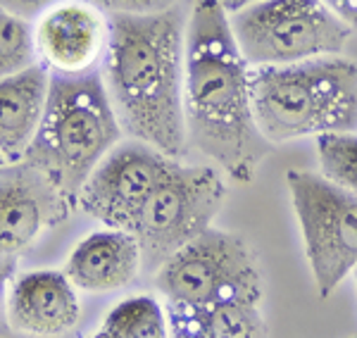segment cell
<instances>
[{
    "label": "cell",
    "mask_w": 357,
    "mask_h": 338,
    "mask_svg": "<svg viewBox=\"0 0 357 338\" xmlns=\"http://www.w3.org/2000/svg\"><path fill=\"white\" fill-rule=\"evenodd\" d=\"M8 164H10V162H8V160H5L3 155H0V171H3L5 167H8Z\"/></svg>",
    "instance_id": "d4e9b609"
},
{
    "label": "cell",
    "mask_w": 357,
    "mask_h": 338,
    "mask_svg": "<svg viewBox=\"0 0 357 338\" xmlns=\"http://www.w3.org/2000/svg\"><path fill=\"white\" fill-rule=\"evenodd\" d=\"M343 24L357 31V0H321Z\"/></svg>",
    "instance_id": "44dd1931"
},
{
    "label": "cell",
    "mask_w": 357,
    "mask_h": 338,
    "mask_svg": "<svg viewBox=\"0 0 357 338\" xmlns=\"http://www.w3.org/2000/svg\"><path fill=\"white\" fill-rule=\"evenodd\" d=\"M15 272H8V269H0V336L10 334V319H8V284L13 279Z\"/></svg>",
    "instance_id": "7402d4cb"
},
{
    "label": "cell",
    "mask_w": 357,
    "mask_h": 338,
    "mask_svg": "<svg viewBox=\"0 0 357 338\" xmlns=\"http://www.w3.org/2000/svg\"><path fill=\"white\" fill-rule=\"evenodd\" d=\"M50 72L41 62L0 79V155L10 164L24 160L48 100Z\"/></svg>",
    "instance_id": "5bb4252c"
},
{
    "label": "cell",
    "mask_w": 357,
    "mask_h": 338,
    "mask_svg": "<svg viewBox=\"0 0 357 338\" xmlns=\"http://www.w3.org/2000/svg\"><path fill=\"white\" fill-rule=\"evenodd\" d=\"M91 338H114V336H112V334H107L105 329H100V331H98V334H93Z\"/></svg>",
    "instance_id": "cb8c5ba5"
},
{
    "label": "cell",
    "mask_w": 357,
    "mask_h": 338,
    "mask_svg": "<svg viewBox=\"0 0 357 338\" xmlns=\"http://www.w3.org/2000/svg\"><path fill=\"white\" fill-rule=\"evenodd\" d=\"M36 62L33 24L0 10V79L24 72Z\"/></svg>",
    "instance_id": "e0dca14e"
},
{
    "label": "cell",
    "mask_w": 357,
    "mask_h": 338,
    "mask_svg": "<svg viewBox=\"0 0 357 338\" xmlns=\"http://www.w3.org/2000/svg\"><path fill=\"white\" fill-rule=\"evenodd\" d=\"M110 20L86 0H62L33 22V45L53 74H89L105 57Z\"/></svg>",
    "instance_id": "8fae6325"
},
{
    "label": "cell",
    "mask_w": 357,
    "mask_h": 338,
    "mask_svg": "<svg viewBox=\"0 0 357 338\" xmlns=\"http://www.w3.org/2000/svg\"><path fill=\"white\" fill-rule=\"evenodd\" d=\"M183 112L188 146L234 181L255 179L272 143L257 129L250 65L234 41L220 0H195L186 20Z\"/></svg>",
    "instance_id": "6da1fadb"
},
{
    "label": "cell",
    "mask_w": 357,
    "mask_h": 338,
    "mask_svg": "<svg viewBox=\"0 0 357 338\" xmlns=\"http://www.w3.org/2000/svg\"><path fill=\"white\" fill-rule=\"evenodd\" d=\"M220 3H222V8L227 10V15H234V13H238V10L260 3V0H220Z\"/></svg>",
    "instance_id": "603a6c76"
},
{
    "label": "cell",
    "mask_w": 357,
    "mask_h": 338,
    "mask_svg": "<svg viewBox=\"0 0 357 338\" xmlns=\"http://www.w3.org/2000/svg\"><path fill=\"white\" fill-rule=\"evenodd\" d=\"M67 205L69 198L24 162L0 171V269L15 272L43 229L65 220Z\"/></svg>",
    "instance_id": "30bf717a"
},
{
    "label": "cell",
    "mask_w": 357,
    "mask_h": 338,
    "mask_svg": "<svg viewBox=\"0 0 357 338\" xmlns=\"http://www.w3.org/2000/svg\"><path fill=\"white\" fill-rule=\"evenodd\" d=\"M234 41L250 67H281L341 55L353 29L321 0H260L229 15Z\"/></svg>",
    "instance_id": "8992f818"
},
{
    "label": "cell",
    "mask_w": 357,
    "mask_h": 338,
    "mask_svg": "<svg viewBox=\"0 0 357 338\" xmlns=\"http://www.w3.org/2000/svg\"><path fill=\"white\" fill-rule=\"evenodd\" d=\"M77 286L65 272L38 269L17 277L8 291V319L20 334L55 338L79 324Z\"/></svg>",
    "instance_id": "7c38bea8"
},
{
    "label": "cell",
    "mask_w": 357,
    "mask_h": 338,
    "mask_svg": "<svg viewBox=\"0 0 357 338\" xmlns=\"http://www.w3.org/2000/svg\"><path fill=\"white\" fill-rule=\"evenodd\" d=\"M319 171L357 196V134H326L317 139Z\"/></svg>",
    "instance_id": "ac0fdd59"
},
{
    "label": "cell",
    "mask_w": 357,
    "mask_h": 338,
    "mask_svg": "<svg viewBox=\"0 0 357 338\" xmlns=\"http://www.w3.org/2000/svg\"><path fill=\"white\" fill-rule=\"evenodd\" d=\"M167 319L169 338H267L262 302L245 298L212 302L198 310H167Z\"/></svg>",
    "instance_id": "9a60e30c"
},
{
    "label": "cell",
    "mask_w": 357,
    "mask_h": 338,
    "mask_svg": "<svg viewBox=\"0 0 357 338\" xmlns=\"http://www.w3.org/2000/svg\"><path fill=\"white\" fill-rule=\"evenodd\" d=\"M286 183L317 295L331 298L357 267V196L321 171L291 169Z\"/></svg>",
    "instance_id": "52a82bcc"
},
{
    "label": "cell",
    "mask_w": 357,
    "mask_h": 338,
    "mask_svg": "<svg viewBox=\"0 0 357 338\" xmlns=\"http://www.w3.org/2000/svg\"><path fill=\"white\" fill-rule=\"evenodd\" d=\"M353 274H355V284H357V267H355V272H353Z\"/></svg>",
    "instance_id": "484cf974"
},
{
    "label": "cell",
    "mask_w": 357,
    "mask_h": 338,
    "mask_svg": "<svg viewBox=\"0 0 357 338\" xmlns=\"http://www.w3.org/2000/svg\"><path fill=\"white\" fill-rule=\"evenodd\" d=\"M252 110L269 143L357 131V65L341 55L250 70Z\"/></svg>",
    "instance_id": "277c9868"
},
{
    "label": "cell",
    "mask_w": 357,
    "mask_h": 338,
    "mask_svg": "<svg viewBox=\"0 0 357 338\" xmlns=\"http://www.w3.org/2000/svg\"><path fill=\"white\" fill-rule=\"evenodd\" d=\"M183 65L186 20L176 8L110 17L102 82L122 131L172 160L188 146Z\"/></svg>",
    "instance_id": "7a4b0ae2"
},
{
    "label": "cell",
    "mask_w": 357,
    "mask_h": 338,
    "mask_svg": "<svg viewBox=\"0 0 357 338\" xmlns=\"http://www.w3.org/2000/svg\"><path fill=\"white\" fill-rule=\"evenodd\" d=\"M107 17L112 15H158L174 10L178 0H86Z\"/></svg>",
    "instance_id": "d6986e66"
},
{
    "label": "cell",
    "mask_w": 357,
    "mask_h": 338,
    "mask_svg": "<svg viewBox=\"0 0 357 338\" xmlns=\"http://www.w3.org/2000/svg\"><path fill=\"white\" fill-rule=\"evenodd\" d=\"M62 0H0V10L20 17L26 22H36L43 13H48L50 8H55Z\"/></svg>",
    "instance_id": "ffe728a7"
},
{
    "label": "cell",
    "mask_w": 357,
    "mask_h": 338,
    "mask_svg": "<svg viewBox=\"0 0 357 338\" xmlns=\"http://www.w3.org/2000/svg\"><path fill=\"white\" fill-rule=\"evenodd\" d=\"M143 267L136 233L105 229L79 240L67 257L65 274L77 289L89 293H112L138 277Z\"/></svg>",
    "instance_id": "4fadbf2b"
},
{
    "label": "cell",
    "mask_w": 357,
    "mask_h": 338,
    "mask_svg": "<svg viewBox=\"0 0 357 338\" xmlns=\"http://www.w3.org/2000/svg\"><path fill=\"white\" fill-rule=\"evenodd\" d=\"M155 289L167 310H198L234 298L264 300L255 250L243 236L215 226L155 269Z\"/></svg>",
    "instance_id": "5b68a950"
},
{
    "label": "cell",
    "mask_w": 357,
    "mask_h": 338,
    "mask_svg": "<svg viewBox=\"0 0 357 338\" xmlns=\"http://www.w3.org/2000/svg\"><path fill=\"white\" fill-rule=\"evenodd\" d=\"M227 200V183L215 167L169 160L136 226L143 265L158 269L212 226Z\"/></svg>",
    "instance_id": "ba28073f"
},
{
    "label": "cell",
    "mask_w": 357,
    "mask_h": 338,
    "mask_svg": "<svg viewBox=\"0 0 357 338\" xmlns=\"http://www.w3.org/2000/svg\"><path fill=\"white\" fill-rule=\"evenodd\" d=\"M100 329L114 338H169V319L153 295H134L117 302Z\"/></svg>",
    "instance_id": "2e32d148"
},
{
    "label": "cell",
    "mask_w": 357,
    "mask_h": 338,
    "mask_svg": "<svg viewBox=\"0 0 357 338\" xmlns=\"http://www.w3.org/2000/svg\"><path fill=\"white\" fill-rule=\"evenodd\" d=\"M172 158L148 143L114 146L79 191V208L107 229L136 233L148 198Z\"/></svg>",
    "instance_id": "9c48e42d"
},
{
    "label": "cell",
    "mask_w": 357,
    "mask_h": 338,
    "mask_svg": "<svg viewBox=\"0 0 357 338\" xmlns=\"http://www.w3.org/2000/svg\"><path fill=\"white\" fill-rule=\"evenodd\" d=\"M119 139L122 124L100 72H50L41 124L22 162L72 200Z\"/></svg>",
    "instance_id": "3957f363"
}]
</instances>
